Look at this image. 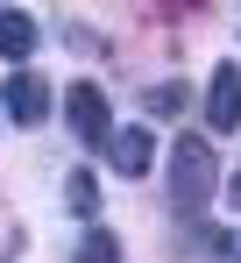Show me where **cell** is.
I'll use <instances>...</instances> for the list:
<instances>
[{"label": "cell", "mask_w": 241, "mask_h": 263, "mask_svg": "<svg viewBox=\"0 0 241 263\" xmlns=\"http://www.w3.org/2000/svg\"><path fill=\"white\" fill-rule=\"evenodd\" d=\"M78 263H120V242L107 235V228H85V242H78Z\"/></svg>", "instance_id": "obj_7"}, {"label": "cell", "mask_w": 241, "mask_h": 263, "mask_svg": "<svg viewBox=\"0 0 241 263\" xmlns=\"http://www.w3.org/2000/svg\"><path fill=\"white\" fill-rule=\"evenodd\" d=\"M36 22H29V14H0V57H14V64H29V57H36Z\"/></svg>", "instance_id": "obj_6"}, {"label": "cell", "mask_w": 241, "mask_h": 263, "mask_svg": "<svg viewBox=\"0 0 241 263\" xmlns=\"http://www.w3.org/2000/svg\"><path fill=\"white\" fill-rule=\"evenodd\" d=\"M220 263H241V228H227V235H220Z\"/></svg>", "instance_id": "obj_10"}, {"label": "cell", "mask_w": 241, "mask_h": 263, "mask_svg": "<svg viewBox=\"0 0 241 263\" xmlns=\"http://www.w3.org/2000/svg\"><path fill=\"white\" fill-rule=\"evenodd\" d=\"M7 263H14V256H7Z\"/></svg>", "instance_id": "obj_12"}, {"label": "cell", "mask_w": 241, "mask_h": 263, "mask_svg": "<svg viewBox=\"0 0 241 263\" xmlns=\"http://www.w3.org/2000/svg\"><path fill=\"white\" fill-rule=\"evenodd\" d=\"M107 157H114V171H128V178H142L149 164H156V135L142 128H114V142H107Z\"/></svg>", "instance_id": "obj_5"}, {"label": "cell", "mask_w": 241, "mask_h": 263, "mask_svg": "<svg viewBox=\"0 0 241 263\" xmlns=\"http://www.w3.org/2000/svg\"><path fill=\"white\" fill-rule=\"evenodd\" d=\"M64 114H71V135H78L85 149H107V142H114V114H107V92L99 86H71L64 92Z\"/></svg>", "instance_id": "obj_2"}, {"label": "cell", "mask_w": 241, "mask_h": 263, "mask_svg": "<svg viewBox=\"0 0 241 263\" xmlns=\"http://www.w3.org/2000/svg\"><path fill=\"white\" fill-rule=\"evenodd\" d=\"M213 185H220V157H213V142L177 135V149H170V206H177V214H199L206 199H213Z\"/></svg>", "instance_id": "obj_1"}, {"label": "cell", "mask_w": 241, "mask_h": 263, "mask_svg": "<svg viewBox=\"0 0 241 263\" xmlns=\"http://www.w3.org/2000/svg\"><path fill=\"white\" fill-rule=\"evenodd\" d=\"M0 107H7V121H22V128H36L43 114H50V86H43L36 71H14V79L0 86Z\"/></svg>", "instance_id": "obj_4"}, {"label": "cell", "mask_w": 241, "mask_h": 263, "mask_svg": "<svg viewBox=\"0 0 241 263\" xmlns=\"http://www.w3.org/2000/svg\"><path fill=\"white\" fill-rule=\"evenodd\" d=\"M64 199H71V206H78V214H92V206H99V185H92V178H71V185H64Z\"/></svg>", "instance_id": "obj_8"}, {"label": "cell", "mask_w": 241, "mask_h": 263, "mask_svg": "<svg viewBox=\"0 0 241 263\" xmlns=\"http://www.w3.org/2000/svg\"><path fill=\"white\" fill-rule=\"evenodd\" d=\"M206 128L213 135L241 128V64H220L213 71V86H206Z\"/></svg>", "instance_id": "obj_3"}, {"label": "cell", "mask_w": 241, "mask_h": 263, "mask_svg": "<svg viewBox=\"0 0 241 263\" xmlns=\"http://www.w3.org/2000/svg\"><path fill=\"white\" fill-rule=\"evenodd\" d=\"M227 206H234V214H241V171L227 178Z\"/></svg>", "instance_id": "obj_11"}, {"label": "cell", "mask_w": 241, "mask_h": 263, "mask_svg": "<svg viewBox=\"0 0 241 263\" xmlns=\"http://www.w3.org/2000/svg\"><path fill=\"white\" fill-rule=\"evenodd\" d=\"M185 100H192V92H185L177 79H170V86H156V92H149V114H177Z\"/></svg>", "instance_id": "obj_9"}]
</instances>
